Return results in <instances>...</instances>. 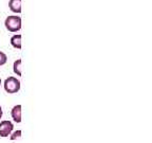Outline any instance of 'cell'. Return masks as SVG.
<instances>
[{"instance_id":"obj_4","label":"cell","mask_w":152,"mask_h":143,"mask_svg":"<svg viewBox=\"0 0 152 143\" xmlns=\"http://www.w3.org/2000/svg\"><path fill=\"white\" fill-rule=\"evenodd\" d=\"M11 116L16 123L21 122V105H15L11 110Z\"/></svg>"},{"instance_id":"obj_10","label":"cell","mask_w":152,"mask_h":143,"mask_svg":"<svg viewBox=\"0 0 152 143\" xmlns=\"http://www.w3.org/2000/svg\"><path fill=\"white\" fill-rule=\"evenodd\" d=\"M2 114H3V111H2V107L0 106V119L2 118Z\"/></svg>"},{"instance_id":"obj_9","label":"cell","mask_w":152,"mask_h":143,"mask_svg":"<svg viewBox=\"0 0 152 143\" xmlns=\"http://www.w3.org/2000/svg\"><path fill=\"white\" fill-rule=\"evenodd\" d=\"M7 62V56L4 52L0 51V66H3Z\"/></svg>"},{"instance_id":"obj_7","label":"cell","mask_w":152,"mask_h":143,"mask_svg":"<svg viewBox=\"0 0 152 143\" xmlns=\"http://www.w3.org/2000/svg\"><path fill=\"white\" fill-rule=\"evenodd\" d=\"M13 71H14L18 76H21L22 72H21V60H20V58L14 62V65H13Z\"/></svg>"},{"instance_id":"obj_6","label":"cell","mask_w":152,"mask_h":143,"mask_svg":"<svg viewBox=\"0 0 152 143\" xmlns=\"http://www.w3.org/2000/svg\"><path fill=\"white\" fill-rule=\"evenodd\" d=\"M11 45L15 49H21V35H14L11 38Z\"/></svg>"},{"instance_id":"obj_5","label":"cell","mask_w":152,"mask_h":143,"mask_svg":"<svg viewBox=\"0 0 152 143\" xmlns=\"http://www.w3.org/2000/svg\"><path fill=\"white\" fill-rule=\"evenodd\" d=\"M9 9L16 14L21 13V0H10Z\"/></svg>"},{"instance_id":"obj_8","label":"cell","mask_w":152,"mask_h":143,"mask_svg":"<svg viewBox=\"0 0 152 143\" xmlns=\"http://www.w3.org/2000/svg\"><path fill=\"white\" fill-rule=\"evenodd\" d=\"M21 133H22V131L19 129V130H16V131H14V133H11V137H10V139L11 140H16V139H18V138H20L21 137Z\"/></svg>"},{"instance_id":"obj_3","label":"cell","mask_w":152,"mask_h":143,"mask_svg":"<svg viewBox=\"0 0 152 143\" xmlns=\"http://www.w3.org/2000/svg\"><path fill=\"white\" fill-rule=\"evenodd\" d=\"M13 129H14V124L11 121L4 120V121L0 122V137L5 138V137L11 136Z\"/></svg>"},{"instance_id":"obj_1","label":"cell","mask_w":152,"mask_h":143,"mask_svg":"<svg viewBox=\"0 0 152 143\" xmlns=\"http://www.w3.org/2000/svg\"><path fill=\"white\" fill-rule=\"evenodd\" d=\"M4 26L9 32H18L21 29V17L17 15L7 16L4 20Z\"/></svg>"},{"instance_id":"obj_11","label":"cell","mask_w":152,"mask_h":143,"mask_svg":"<svg viewBox=\"0 0 152 143\" xmlns=\"http://www.w3.org/2000/svg\"><path fill=\"white\" fill-rule=\"evenodd\" d=\"M0 85H1V79H0Z\"/></svg>"},{"instance_id":"obj_2","label":"cell","mask_w":152,"mask_h":143,"mask_svg":"<svg viewBox=\"0 0 152 143\" xmlns=\"http://www.w3.org/2000/svg\"><path fill=\"white\" fill-rule=\"evenodd\" d=\"M4 90L9 94H14L17 93L20 90V81L17 77H13V76H9L4 81Z\"/></svg>"}]
</instances>
